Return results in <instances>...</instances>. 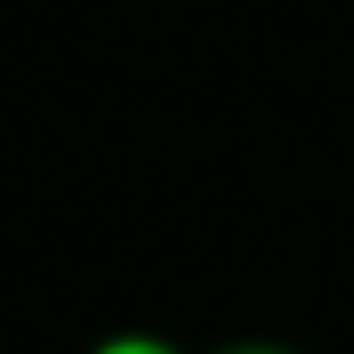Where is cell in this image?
Segmentation results:
<instances>
[{
    "label": "cell",
    "instance_id": "obj_1",
    "mask_svg": "<svg viewBox=\"0 0 354 354\" xmlns=\"http://www.w3.org/2000/svg\"><path fill=\"white\" fill-rule=\"evenodd\" d=\"M95 354H177V348H165V342H153V337H118V342H106V348H95Z\"/></svg>",
    "mask_w": 354,
    "mask_h": 354
},
{
    "label": "cell",
    "instance_id": "obj_2",
    "mask_svg": "<svg viewBox=\"0 0 354 354\" xmlns=\"http://www.w3.org/2000/svg\"><path fill=\"white\" fill-rule=\"evenodd\" d=\"M242 354H272V348H242Z\"/></svg>",
    "mask_w": 354,
    "mask_h": 354
}]
</instances>
